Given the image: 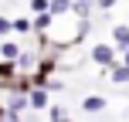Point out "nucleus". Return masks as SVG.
<instances>
[{
  "label": "nucleus",
  "instance_id": "f257e3e1",
  "mask_svg": "<svg viewBox=\"0 0 129 122\" xmlns=\"http://www.w3.org/2000/svg\"><path fill=\"white\" fill-rule=\"evenodd\" d=\"M27 105H31V112H48V109H51V92H48V88H31V92H27Z\"/></svg>",
  "mask_w": 129,
  "mask_h": 122
},
{
  "label": "nucleus",
  "instance_id": "f03ea898",
  "mask_svg": "<svg viewBox=\"0 0 129 122\" xmlns=\"http://www.w3.org/2000/svg\"><path fill=\"white\" fill-rule=\"evenodd\" d=\"M92 61H95L99 68H112V64H116V51H112L109 44H95L92 48Z\"/></svg>",
  "mask_w": 129,
  "mask_h": 122
},
{
  "label": "nucleus",
  "instance_id": "7ed1b4c3",
  "mask_svg": "<svg viewBox=\"0 0 129 122\" xmlns=\"http://www.w3.org/2000/svg\"><path fill=\"white\" fill-rule=\"evenodd\" d=\"M105 105H109V102H105L102 95H85V98H82V112H88V115L105 112Z\"/></svg>",
  "mask_w": 129,
  "mask_h": 122
},
{
  "label": "nucleus",
  "instance_id": "20e7f679",
  "mask_svg": "<svg viewBox=\"0 0 129 122\" xmlns=\"http://www.w3.org/2000/svg\"><path fill=\"white\" fill-rule=\"evenodd\" d=\"M92 7H95V0H71V14H75V17H82V20H88Z\"/></svg>",
  "mask_w": 129,
  "mask_h": 122
},
{
  "label": "nucleus",
  "instance_id": "39448f33",
  "mask_svg": "<svg viewBox=\"0 0 129 122\" xmlns=\"http://www.w3.org/2000/svg\"><path fill=\"white\" fill-rule=\"evenodd\" d=\"M20 54H24V51H20L14 41H0V58H4V61H17Z\"/></svg>",
  "mask_w": 129,
  "mask_h": 122
},
{
  "label": "nucleus",
  "instance_id": "423d86ee",
  "mask_svg": "<svg viewBox=\"0 0 129 122\" xmlns=\"http://www.w3.org/2000/svg\"><path fill=\"white\" fill-rule=\"evenodd\" d=\"M17 78V61H0V85H10Z\"/></svg>",
  "mask_w": 129,
  "mask_h": 122
},
{
  "label": "nucleus",
  "instance_id": "0eeeda50",
  "mask_svg": "<svg viewBox=\"0 0 129 122\" xmlns=\"http://www.w3.org/2000/svg\"><path fill=\"white\" fill-rule=\"evenodd\" d=\"M112 41L126 51V48H129V24H116V27H112Z\"/></svg>",
  "mask_w": 129,
  "mask_h": 122
},
{
  "label": "nucleus",
  "instance_id": "6e6552de",
  "mask_svg": "<svg viewBox=\"0 0 129 122\" xmlns=\"http://www.w3.org/2000/svg\"><path fill=\"white\" fill-rule=\"evenodd\" d=\"M109 78L116 85H126L129 82V64H112V68H109Z\"/></svg>",
  "mask_w": 129,
  "mask_h": 122
},
{
  "label": "nucleus",
  "instance_id": "1a4fd4ad",
  "mask_svg": "<svg viewBox=\"0 0 129 122\" xmlns=\"http://www.w3.org/2000/svg\"><path fill=\"white\" fill-rule=\"evenodd\" d=\"M51 24H54V14H51V10H44V14L34 17V31H48Z\"/></svg>",
  "mask_w": 129,
  "mask_h": 122
},
{
  "label": "nucleus",
  "instance_id": "9d476101",
  "mask_svg": "<svg viewBox=\"0 0 129 122\" xmlns=\"http://www.w3.org/2000/svg\"><path fill=\"white\" fill-rule=\"evenodd\" d=\"M48 10H51L54 17H61V14L71 10V0H51V7H48Z\"/></svg>",
  "mask_w": 129,
  "mask_h": 122
},
{
  "label": "nucleus",
  "instance_id": "9b49d317",
  "mask_svg": "<svg viewBox=\"0 0 129 122\" xmlns=\"http://www.w3.org/2000/svg\"><path fill=\"white\" fill-rule=\"evenodd\" d=\"M48 122H68V112H64L61 105H51V109H48Z\"/></svg>",
  "mask_w": 129,
  "mask_h": 122
},
{
  "label": "nucleus",
  "instance_id": "f8f14e48",
  "mask_svg": "<svg viewBox=\"0 0 129 122\" xmlns=\"http://www.w3.org/2000/svg\"><path fill=\"white\" fill-rule=\"evenodd\" d=\"M14 31H17V34L34 31V20H31V17H17V20H14Z\"/></svg>",
  "mask_w": 129,
  "mask_h": 122
},
{
  "label": "nucleus",
  "instance_id": "ddd939ff",
  "mask_svg": "<svg viewBox=\"0 0 129 122\" xmlns=\"http://www.w3.org/2000/svg\"><path fill=\"white\" fill-rule=\"evenodd\" d=\"M10 31H14V20L10 17H0V37H7Z\"/></svg>",
  "mask_w": 129,
  "mask_h": 122
},
{
  "label": "nucleus",
  "instance_id": "4468645a",
  "mask_svg": "<svg viewBox=\"0 0 129 122\" xmlns=\"http://www.w3.org/2000/svg\"><path fill=\"white\" fill-rule=\"evenodd\" d=\"M48 7H51V0H31V10H38V14H44Z\"/></svg>",
  "mask_w": 129,
  "mask_h": 122
},
{
  "label": "nucleus",
  "instance_id": "2eb2a0df",
  "mask_svg": "<svg viewBox=\"0 0 129 122\" xmlns=\"http://www.w3.org/2000/svg\"><path fill=\"white\" fill-rule=\"evenodd\" d=\"M95 7H102V10H112V7H116V0H95Z\"/></svg>",
  "mask_w": 129,
  "mask_h": 122
},
{
  "label": "nucleus",
  "instance_id": "dca6fc26",
  "mask_svg": "<svg viewBox=\"0 0 129 122\" xmlns=\"http://www.w3.org/2000/svg\"><path fill=\"white\" fill-rule=\"evenodd\" d=\"M4 122H24V119H20L17 112H10V109H7V115H4Z\"/></svg>",
  "mask_w": 129,
  "mask_h": 122
},
{
  "label": "nucleus",
  "instance_id": "f3484780",
  "mask_svg": "<svg viewBox=\"0 0 129 122\" xmlns=\"http://www.w3.org/2000/svg\"><path fill=\"white\" fill-rule=\"evenodd\" d=\"M4 115H7V105H4V102H0V122H4Z\"/></svg>",
  "mask_w": 129,
  "mask_h": 122
},
{
  "label": "nucleus",
  "instance_id": "a211bd4d",
  "mask_svg": "<svg viewBox=\"0 0 129 122\" xmlns=\"http://www.w3.org/2000/svg\"><path fill=\"white\" fill-rule=\"evenodd\" d=\"M122 64H129V48H126V51H122Z\"/></svg>",
  "mask_w": 129,
  "mask_h": 122
}]
</instances>
